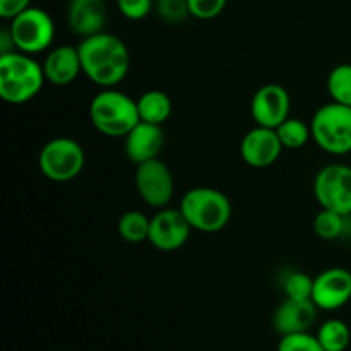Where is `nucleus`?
Masks as SVG:
<instances>
[{
  "instance_id": "nucleus-17",
  "label": "nucleus",
  "mask_w": 351,
  "mask_h": 351,
  "mask_svg": "<svg viewBox=\"0 0 351 351\" xmlns=\"http://www.w3.org/2000/svg\"><path fill=\"white\" fill-rule=\"evenodd\" d=\"M67 24L81 38L103 33L106 24L105 0H71L67 5Z\"/></svg>"
},
{
  "instance_id": "nucleus-15",
  "label": "nucleus",
  "mask_w": 351,
  "mask_h": 351,
  "mask_svg": "<svg viewBox=\"0 0 351 351\" xmlns=\"http://www.w3.org/2000/svg\"><path fill=\"white\" fill-rule=\"evenodd\" d=\"M165 146L163 125L139 122L125 137H123V149L127 158L134 165L154 160L160 156Z\"/></svg>"
},
{
  "instance_id": "nucleus-29",
  "label": "nucleus",
  "mask_w": 351,
  "mask_h": 351,
  "mask_svg": "<svg viewBox=\"0 0 351 351\" xmlns=\"http://www.w3.org/2000/svg\"><path fill=\"white\" fill-rule=\"evenodd\" d=\"M27 7H31V0H0V17L10 21Z\"/></svg>"
},
{
  "instance_id": "nucleus-25",
  "label": "nucleus",
  "mask_w": 351,
  "mask_h": 351,
  "mask_svg": "<svg viewBox=\"0 0 351 351\" xmlns=\"http://www.w3.org/2000/svg\"><path fill=\"white\" fill-rule=\"evenodd\" d=\"M154 10L165 23L178 24L191 16L187 0H154Z\"/></svg>"
},
{
  "instance_id": "nucleus-9",
  "label": "nucleus",
  "mask_w": 351,
  "mask_h": 351,
  "mask_svg": "<svg viewBox=\"0 0 351 351\" xmlns=\"http://www.w3.org/2000/svg\"><path fill=\"white\" fill-rule=\"evenodd\" d=\"M136 189L139 197L153 209L168 208L173 199V175L160 158L136 165Z\"/></svg>"
},
{
  "instance_id": "nucleus-10",
  "label": "nucleus",
  "mask_w": 351,
  "mask_h": 351,
  "mask_svg": "<svg viewBox=\"0 0 351 351\" xmlns=\"http://www.w3.org/2000/svg\"><path fill=\"white\" fill-rule=\"evenodd\" d=\"M191 232V223L187 221L180 208H163L158 209L156 215L151 218L147 242L158 250L173 252L187 243Z\"/></svg>"
},
{
  "instance_id": "nucleus-13",
  "label": "nucleus",
  "mask_w": 351,
  "mask_h": 351,
  "mask_svg": "<svg viewBox=\"0 0 351 351\" xmlns=\"http://www.w3.org/2000/svg\"><path fill=\"white\" fill-rule=\"evenodd\" d=\"M276 129L256 125L250 129L240 143V156L243 163L252 168H267L276 163L283 151Z\"/></svg>"
},
{
  "instance_id": "nucleus-6",
  "label": "nucleus",
  "mask_w": 351,
  "mask_h": 351,
  "mask_svg": "<svg viewBox=\"0 0 351 351\" xmlns=\"http://www.w3.org/2000/svg\"><path fill=\"white\" fill-rule=\"evenodd\" d=\"M86 163L84 147L72 137H55L40 151L38 167L51 182H71L81 175Z\"/></svg>"
},
{
  "instance_id": "nucleus-23",
  "label": "nucleus",
  "mask_w": 351,
  "mask_h": 351,
  "mask_svg": "<svg viewBox=\"0 0 351 351\" xmlns=\"http://www.w3.org/2000/svg\"><path fill=\"white\" fill-rule=\"evenodd\" d=\"M328 93L335 103L351 106V64H339L329 72Z\"/></svg>"
},
{
  "instance_id": "nucleus-4",
  "label": "nucleus",
  "mask_w": 351,
  "mask_h": 351,
  "mask_svg": "<svg viewBox=\"0 0 351 351\" xmlns=\"http://www.w3.org/2000/svg\"><path fill=\"white\" fill-rule=\"evenodd\" d=\"M180 211L192 230L218 233L232 219V202L221 191L213 187H194L182 195Z\"/></svg>"
},
{
  "instance_id": "nucleus-12",
  "label": "nucleus",
  "mask_w": 351,
  "mask_h": 351,
  "mask_svg": "<svg viewBox=\"0 0 351 351\" xmlns=\"http://www.w3.org/2000/svg\"><path fill=\"white\" fill-rule=\"evenodd\" d=\"M351 300V273L345 267H329L314 278L312 302L319 311H338Z\"/></svg>"
},
{
  "instance_id": "nucleus-1",
  "label": "nucleus",
  "mask_w": 351,
  "mask_h": 351,
  "mask_svg": "<svg viewBox=\"0 0 351 351\" xmlns=\"http://www.w3.org/2000/svg\"><path fill=\"white\" fill-rule=\"evenodd\" d=\"M81 55L82 74L99 88H115L129 74L130 53L119 36L98 33L82 38L77 45Z\"/></svg>"
},
{
  "instance_id": "nucleus-3",
  "label": "nucleus",
  "mask_w": 351,
  "mask_h": 351,
  "mask_svg": "<svg viewBox=\"0 0 351 351\" xmlns=\"http://www.w3.org/2000/svg\"><path fill=\"white\" fill-rule=\"evenodd\" d=\"M89 120L103 136L123 139L141 122L137 99L115 88L103 89L89 103Z\"/></svg>"
},
{
  "instance_id": "nucleus-16",
  "label": "nucleus",
  "mask_w": 351,
  "mask_h": 351,
  "mask_svg": "<svg viewBox=\"0 0 351 351\" xmlns=\"http://www.w3.org/2000/svg\"><path fill=\"white\" fill-rule=\"evenodd\" d=\"M41 65H43L45 79L55 86L72 84L82 72L79 48L71 45L51 48Z\"/></svg>"
},
{
  "instance_id": "nucleus-7",
  "label": "nucleus",
  "mask_w": 351,
  "mask_h": 351,
  "mask_svg": "<svg viewBox=\"0 0 351 351\" xmlns=\"http://www.w3.org/2000/svg\"><path fill=\"white\" fill-rule=\"evenodd\" d=\"M9 31L12 34L17 51L36 55L48 50L53 43L55 24L47 10L40 7H27L14 19H10Z\"/></svg>"
},
{
  "instance_id": "nucleus-20",
  "label": "nucleus",
  "mask_w": 351,
  "mask_h": 351,
  "mask_svg": "<svg viewBox=\"0 0 351 351\" xmlns=\"http://www.w3.org/2000/svg\"><path fill=\"white\" fill-rule=\"evenodd\" d=\"M151 218H147L143 211H127L123 213L117 223V232L120 239L129 243H141L149 237Z\"/></svg>"
},
{
  "instance_id": "nucleus-27",
  "label": "nucleus",
  "mask_w": 351,
  "mask_h": 351,
  "mask_svg": "<svg viewBox=\"0 0 351 351\" xmlns=\"http://www.w3.org/2000/svg\"><path fill=\"white\" fill-rule=\"evenodd\" d=\"M228 0H187L191 16L195 19L209 21L218 17L225 10Z\"/></svg>"
},
{
  "instance_id": "nucleus-22",
  "label": "nucleus",
  "mask_w": 351,
  "mask_h": 351,
  "mask_svg": "<svg viewBox=\"0 0 351 351\" xmlns=\"http://www.w3.org/2000/svg\"><path fill=\"white\" fill-rule=\"evenodd\" d=\"M276 132L285 149H300L308 143V139H312L311 123L293 117H288L281 125H278Z\"/></svg>"
},
{
  "instance_id": "nucleus-14",
  "label": "nucleus",
  "mask_w": 351,
  "mask_h": 351,
  "mask_svg": "<svg viewBox=\"0 0 351 351\" xmlns=\"http://www.w3.org/2000/svg\"><path fill=\"white\" fill-rule=\"evenodd\" d=\"M317 305L312 300L285 298L273 315V328L280 336L311 331L317 319Z\"/></svg>"
},
{
  "instance_id": "nucleus-18",
  "label": "nucleus",
  "mask_w": 351,
  "mask_h": 351,
  "mask_svg": "<svg viewBox=\"0 0 351 351\" xmlns=\"http://www.w3.org/2000/svg\"><path fill=\"white\" fill-rule=\"evenodd\" d=\"M137 110H139L141 122L163 125L171 115V99L165 91L149 89L139 96Z\"/></svg>"
},
{
  "instance_id": "nucleus-30",
  "label": "nucleus",
  "mask_w": 351,
  "mask_h": 351,
  "mask_svg": "<svg viewBox=\"0 0 351 351\" xmlns=\"http://www.w3.org/2000/svg\"><path fill=\"white\" fill-rule=\"evenodd\" d=\"M350 328H351V322H350Z\"/></svg>"
},
{
  "instance_id": "nucleus-21",
  "label": "nucleus",
  "mask_w": 351,
  "mask_h": 351,
  "mask_svg": "<svg viewBox=\"0 0 351 351\" xmlns=\"http://www.w3.org/2000/svg\"><path fill=\"white\" fill-rule=\"evenodd\" d=\"M348 219L350 216L321 208L314 218V233L322 240H338L346 233Z\"/></svg>"
},
{
  "instance_id": "nucleus-8",
  "label": "nucleus",
  "mask_w": 351,
  "mask_h": 351,
  "mask_svg": "<svg viewBox=\"0 0 351 351\" xmlns=\"http://www.w3.org/2000/svg\"><path fill=\"white\" fill-rule=\"evenodd\" d=\"M314 195L322 209L351 216V167L332 163L317 171Z\"/></svg>"
},
{
  "instance_id": "nucleus-2",
  "label": "nucleus",
  "mask_w": 351,
  "mask_h": 351,
  "mask_svg": "<svg viewBox=\"0 0 351 351\" xmlns=\"http://www.w3.org/2000/svg\"><path fill=\"white\" fill-rule=\"evenodd\" d=\"M43 65L33 55L10 51L0 55V98L10 105H23L33 99L45 84Z\"/></svg>"
},
{
  "instance_id": "nucleus-5",
  "label": "nucleus",
  "mask_w": 351,
  "mask_h": 351,
  "mask_svg": "<svg viewBox=\"0 0 351 351\" xmlns=\"http://www.w3.org/2000/svg\"><path fill=\"white\" fill-rule=\"evenodd\" d=\"M314 143L324 153L345 156L351 153V106L341 103H326L311 120Z\"/></svg>"
},
{
  "instance_id": "nucleus-28",
  "label": "nucleus",
  "mask_w": 351,
  "mask_h": 351,
  "mask_svg": "<svg viewBox=\"0 0 351 351\" xmlns=\"http://www.w3.org/2000/svg\"><path fill=\"white\" fill-rule=\"evenodd\" d=\"M117 9L130 21H141L154 10V0H117Z\"/></svg>"
},
{
  "instance_id": "nucleus-26",
  "label": "nucleus",
  "mask_w": 351,
  "mask_h": 351,
  "mask_svg": "<svg viewBox=\"0 0 351 351\" xmlns=\"http://www.w3.org/2000/svg\"><path fill=\"white\" fill-rule=\"evenodd\" d=\"M278 351H324V348L319 343L317 336L307 331L281 336Z\"/></svg>"
},
{
  "instance_id": "nucleus-11",
  "label": "nucleus",
  "mask_w": 351,
  "mask_h": 351,
  "mask_svg": "<svg viewBox=\"0 0 351 351\" xmlns=\"http://www.w3.org/2000/svg\"><path fill=\"white\" fill-rule=\"evenodd\" d=\"M290 93L280 84H264L254 93L250 115L256 125L276 129L290 117Z\"/></svg>"
},
{
  "instance_id": "nucleus-24",
  "label": "nucleus",
  "mask_w": 351,
  "mask_h": 351,
  "mask_svg": "<svg viewBox=\"0 0 351 351\" xmlns=\"http://www.w3.org/2000/svg\"><path fill=\"white\" fill-rule=\"evenodd\" d=\"M285 298H293V300H312V291H314V278L308 276L304 271H290L285 274L281 280Z\"/></svg>"
},
{
  "instance_id": "nucleus-19",
  "label": "nucleus",
  "mask_w": 351,
  "mask_h": 351,
  "mask_svg": "<svg viewBox=\"0 0 351 351\" xmlns=\"http://www.w3.org/2000/svg\"><path fill=\"white\" fill-rule=\"evenodd\" d=\"M315 336L324 351H345L351 343V328L341 319H329L322 322Z\"/></svg>"
}]
</instances>
